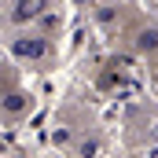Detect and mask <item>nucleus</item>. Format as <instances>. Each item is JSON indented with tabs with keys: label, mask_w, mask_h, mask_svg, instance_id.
<instances>
[{
	"label": "nucleus",
	"mask_w": 158,
	"mask_h": 158,
	"mask_svg": "<svg viewBox=\"0 0 158 158\" xmlns=\"http://www.w3.org/2000/svg\"><path fill=\"white\" fill-rule=\"evenodd\" d=\"M0 110H4L7 118H22V114L30 110V99H26L22 92H11L7 99H0Z\"/></svg>",
	"instance_id": "obj_3"
},
{
	"label": "nucleus",
	"mask_w": 158,
	"mask_h": 158,
	"mask_svg": "<svg viewBox=\"0 0 158 158\" xmlns=\"http://www.w3.org/2000/svg\"><path fill=\"white\" fill-rule=\"evenodd\" d=\"M11 52H15L19 59L40 63V59H48L52 44H48V37H40V33H22V37H15V40H11Z\"/></svg>",
	"instance_id": "obj_1"
},
{
	"label": "nucleus",
	"mask_w": 158,
	"mask_h": 158,
	"mask_svg": "<svg viewBox=\"0 0 158 158\" xmlns=\"http://www.w3.org/2000/svg\"><path fill=\"white\" fill-rule=\"evenodd\" d=\"M136 48H140L143 55H155V52H158V30H143L140 40H136Z\"/></svg>",
	"instance_id": "obj_4"
},
{
	"label": "nucleus",
	"mask_w": 158,
	"mask_h": 158,
	"mask_svg": "<svg viewBox=\"0 0 158 158\" xmlns=\"http://www.w3.org/2000/svg\"><path fill=\"white\" fill-rule=\"evenodd\" d=\"M48 15V0H15V11H11V22L26 26V22H37Z\"/></svg>",
	"instance_id": "obj_2"
}]
</instances>
